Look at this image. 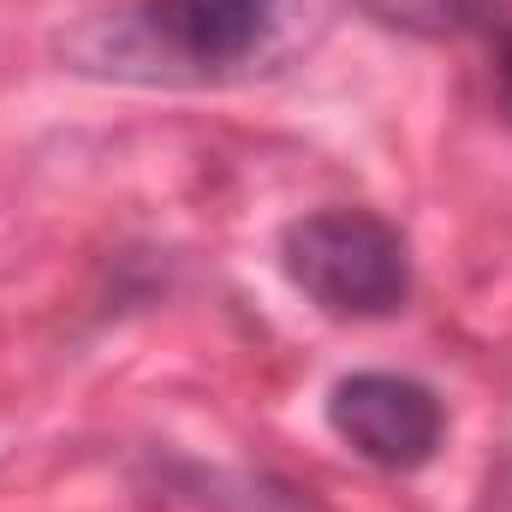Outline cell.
I'll return each instance as SVG.
<instances>
[{"label":"cell","mask_w":512,"mask_h":512,"mask_svg":"<svg viewBox=\"0 0 512 512\" xmlns=\"http://www.w3.org/2000/svg\"><path fill=\"white\" fill-rule=\"evenodd\" d=\"M501 0H358V12L382 30L447 42V36H483Z\"/></svg>","instance_id":"obj_4"},{"label":"cell","mask_w":512,"mask_h":512,"mask_svg":"<svg viewBox=\"0 0 512 512\" xmlns=\"http://www.w3.org/2000/svg\"><path fill=\"white\" fill-rule=\"evenodd\" d=\"M280 36V0H126L54 36L78 78L108 84H221Z\"/></svg>","instance_id":"obj_1"},{"label":"cell","mask_w":512,"mask_h":512,"mask_svg":"<svg viewBox=\"0 0 512 512\" xmlns=\"http://www.w3.org/2000/svg\"><path fill=\"white\" fill-rule=\"evenodd\" d=\"M328 429L387 477L423 471L447 441L441 393L399 370H352L328 387Z\"/></svg>","instance_id":"obj_3"},{"label":"cell","mask_w":512,"mask_h":512,"mask_svg":"<svg viewBox=\"0 0 512 512\" xmlns=\"http://www.w3.org/2000/svg\"><path fill=\"white\" fill-rule=\"evenodd\" d=\"M483 42H489V60H495V96H501V114L512 120V0L495 6V18L483 24Z\"/></svg>","instance_id":"obj_5"},{"label":"cell","mask_w":512,"mask_h":512,"mask_svg":"<svg viewBox=\"0 0 512 512\" xmlns=\"http://www.w3.org/2000/svg\"><path fill=\"white\" fill-rule=\"evenodd\" d=\"M280 268L322 316H340V322H376V316L405 310L411 298L405 233L387 215L352 209V203H328V209L286 221Z\"/></svg>","instance_id":"obj_2"}]
</instances>
